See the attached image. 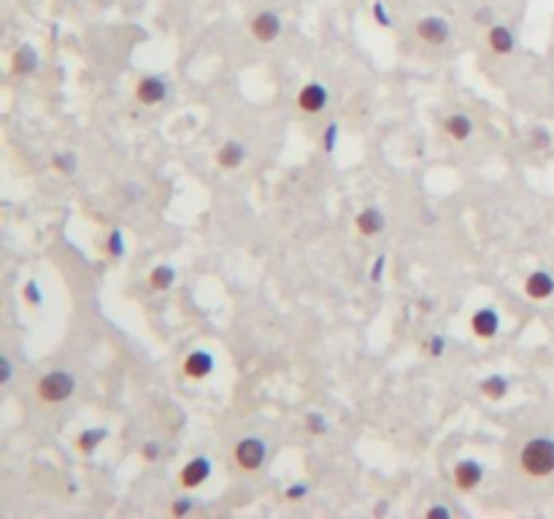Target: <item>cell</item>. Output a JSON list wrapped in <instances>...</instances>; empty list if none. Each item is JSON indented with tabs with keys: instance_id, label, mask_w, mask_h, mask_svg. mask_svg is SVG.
I'll list each match as a JSON object with an SVG mask.
<instances>
[{
	"instance_id": "1",
	"label": "cell",
	"mask_w": 554,
	"mask_h": 519,
	"mask_svg": "<svg viewBox=\"0 0 554 519\" xmlns=\"http://www.w3.org/2000/svg\"><path fill=\"white\" fill-rule=\"evenodd\" d=\"M519 468L530 478H546L554 474V438L549 435H535L524 441L519 452Z\"/></svg>"
},
{
	"instance_id": "2",
	"label": "cell",
	"mask_w": 554,
	"mask_h": 519,
	"mask_svg": "<svg viewBox=\"0 0 554 519\" xmlns=\"http://www.w3.org/2000/svg\"><path fill=\"white\" fill-rule=\"evenodd\" d=\"M73 392H76V376L71 371H65V368L43 373L38 379V384H36V397L46 406L65 403L68 397H73Z\"/></svg>"
},
{
	"instance_id": "3",
	"label": "cell",
	"mask_w": 554,
	"mask_h": 519,
	"mask_svg": "<svg viewBox=\"0 0 554 519\" xmlns=\"http://www.w3.org/2000/svg\"><path fill=\"white\" fill-rule=\"evenodd\" d=\"M233 463L244 471V474H257L265 468L268 463V443L257 435H246L233 446Z\"/></svg>"
},
{
	"instance_id": "4",
	"label": "cell",
	"mask_w": 554,
	"mask_h": 519,
	"mask_svg": "<svg viewBox=\"0 0 554 519\" xmlns=\"http://www.w3.org/2000/svg\"><path fill=\"white\" fill-rule=\"evenodd\" d=\"M417 36L427 46H443L452 38V25L438 14H427L417 22Z\"/></svg>"
},
{
	"instance_id": "5",
	"label": "cell",
	"mask_w": 554,
	"mask_h": 519,
	"mask_svg": "<svg viewBox=\"0 0 554 519\" xmlns=\"http://www.w3.org/2000/svg\"><path fill=\"white\" fill-rule=\"evenodd\" d=\"M211 471H213L211 460L206 454H198L189 463H184V468L178 471V484L184 489H198V487H203L211 478Z\"/></svg>"
},
{
	"instance_id": "6",
	"label": "cell",
	"mask_w": 554,
	"mask_h": 519,
	"mask_svg": "<svg viewBox=\"0 0 554 519\" xmlns=\"http://www.w3.org/2000/svg\"><path fill=\"white\" fill-rule=\"evenodd\" d=\"M249 30L257 43H273L281 36V16L276 11H259L252 16Z\"/></svg>"
},
{
	"instance_id": "7",
	"label": "cell",
	"mask_w": 554,
	"mask_h": 519,
	"mask_svg": "<svg viewBox=\"0 0 554 519\" xmlns=\"http://www.w3.org/2000/svg\"><path fill=\"white\" fill-rule=\"evenodd\" d=\"M327 103H330V89L322 84V82H308V84L298 92V108L303 114H308V117L325 111Z\"/></svg>"
},
{
	"instance_id": "8",
	"label": "cell",
	"mask_w": 554,
	"mask_h": 519,
	"mask_svg": "<svg viewBox=\"0 0 554 519\" xmlns=\"http://www.w3.org/2000/svg\"><path fill=\"white\" fill-rule=\"evenodd\" d=\"M213 368H216V357H213L209 349H195V351H189V354L184 357V365H181L184 376L192 379V382L209 379L213 373Z\"/></svg>"
},
{
	"instance_id": "9",
	"label": "cell",
	"mask_w": 554,
	"mask_h": 519,
	"mask_svg": "<svg viewBox=\"0 0 554 519\" xmlns=\"http://www.w3.org/2000/svg\"><path fill=\"white\" fill-rule=\"evenodd\" d=\"M470 333L478 338V341H492L498 333H500V314L489 305L478 308L473 316H470Z\"/></svg>"
},
{
	"instance_id": "10",
	"label": "cell",
	"mask_w": 554,
	"mask_h": 519,
	"mask_svg": "<svg viewBox=\"0 0 554 519\" xmlns=\"http://www.w3.org/2000/svg\"><path fill=\"white\" fill-rule=\"evenodd\" d=\"M168 97V82L163 76H143L135 84V100L141 106H160Z\"/></svg>"
},
{
	"instance_id": "11",
	"label": "cell",
	"mask_w": 554,
	"mask_h": 519,
	"mask_svg": "<svg viewBox=\"0 0 554 519\" xmlns=\"http://www.w3.org/2000/svg\"><path fill=\"white\" fill-rule=\"evenodd\" d=\"M454 487L460 489V492H473L481 481H484V465L478 463V460H473V457H465V460H460L457 465H454Z\"/></svg>"
},
{
	"instance_id": "12",
	"label": "cell",
	"mask_w": 554,
	"mask_h": 519,
	"mask_svg": "<svg viewBox=\"0 0 554 519\" xmlns=\"http://www.w3.org/2000/svg\"><path fill=\"white\" fill-rule=\"evenodd\" d=\"M41 68V54L36 46L30 43H22L14 54H11V76H33L36 71Z\"/></svg>"
},
{
	"instance_id": "13",
	"label": "cell",
	"mask_w": 554,
	"mask_h": 519,
	"mask_svg": "<svg viewBox=\"0 0 554 519\" xmlns=\"http://www.w3.org/2000/svg\"><path fill=\"white\" fill-rule=\"evenodd\" d=\"M524 295L530 301H549L554 295V276L546 270H533L524 279Z\"/></svg>"
},
{
	"instance_id": "14",
	"label": "cell",
	"mask_w": 554,
	"mask_h": 519,
	"mask_svg": "<svg viewBox=\"0 0 554 519\" xmlns=\"http://www.w3.org/2000/svg\"><path fill=\"white\" fill-rule=\"evenodd\" d=\"M487 43H489V51L498 54V57H506V54H511L513 49H516V38H513L511 27H509V25H500V22L489 25V30H487Z\"/></svg>"
},
{
	"instance_id": "15",
	"label": "cell",
	"mask_w": 554,
	"mask_h": 519,
	"mask_svg": "<svg viewBox=\"0 0 554 519\" xmlns=\"http://www.w3.org/2000/svg\"><path fill=\"white\" fill-rule=\"evenodd\" d=\"M354 227H357V233L360 235H365V238H373V235H379L386 230V216H384L382 209H376V206H368V209H362L357 219H354Z\"/></svg>"
},
{
	"instance_id": "16",
	"label": "cell",
	"mask_w": 554,
	"mask_h": 519,
	"mask_svg": "<svg viewBox=\"0 0 554 519\" xmlns=\"http://www.w3.org/2000/svg\"><path fill=\"white\" fill-rule=\"evenodd\" d=\"M213 160H216V165H219L222 171H235V168H241L244 160H246V146L238 143V141H224V143L216 149Z\"/></svg>"
},
{
	"instance_id": "17",
	"label": "cell",
	"mask_w": 554,
	"mask_h": 519,
	"mask_svg": "<svg viewBox=\"0 0 554 519\" xmlns=\"http://www.w3.org/2000/svg\"><path fill=\"white\" fill-rule=\"evenodd\" d=\"M473 119H470L468 114H463V111H454V114H449L446 119H443V132L449 135V138H454V141H468L470 135H473Z\"/></svg>"
},
{
	"instance_id": "18",
	"label": "cell",
	"mask_w": 554,
	"mask_h": 519,
	"mask_svg": "<svg viewBox=\"0 0 554 519\" xmlns=\"http://www.w3.org/2000/svg\"><path fill=\"white\" fill-rule=\"evenodd\" d=\"M108 438V428H89V430H82L79 438H76V449L82 454H95L97 446Z\"/></svg>"
},
{
	"instance_id": "19",
	"label": "cell",
	"mask_w": 554,
	"mask_h": 519,
	"mask_svg": "<svg viewBox=\"0 0 554 519\" xmlns=\"http://www.w3.org/2000/svg\"><path fill=\"white\" fill-rule=\"evenodd\" d=\"M146 281H149L152 290L165 292V290H171L173 284H176V268H173V265H165V262H163V265H154Z\"/></svg>"
},
{
	"instance_id": "20",
	"label": "cell",
	"mask_w": 554,
	"mask_h": 519,
	"mask_svg": "<svg viewBox=\"0 0 554 519\" xmlns=\"http://www.w3.org/2000/svg\"><path fill=\"white\" fill-rule=\"evenodd\" d=\"M478 389H481V395H484L487 400H503V397L509 395V379L500 376V373H492V376L481 379Z\"/></svg>"
},
{
	"instance_id": "21",
	"label": "cell",
	"mask_w": 554,
	"mask_h": 519,
	"mask_svg": "<svg viewBox=\"0 0 554 519\" xmlns=\"http://www.w3.org/2000/svg\"><path fill=\"white\" fill-rule=\"evenodd\" d=\"M51 168L57 173H62V176H73V173L79 171V157H76V152H54Z\"/></svg>"
},
{
	"instance_id": "22",
	"label": "cell",
	"mask_w": 554,
	"mask_h": 519,
	"mask_svg": "<svg viewBox=\"0 0 554 519\" xmlns=\"http://www.w3.org/2000/svg\"><path fill=\"white\" fill-rule=\"evenodd\" d=\"M106 255L111 260H122L125 257V233L119 227H114L106 238Z\"/></svg>"
},
{
	"instance_id": "23",
	"label": "cell",
	"mask_w": 554,
	"mask_h": 519,
	"mask_svg": "<svg viewBox=\"0 0 554 519\" xmlns=\"http://www.w3.org/2000/svg\"><path fill=\"white\" fill-rule=\"evenodd\" d=\"M530 146L535 152H546L552 146V130L549 128H533L530 130Z\"/></svg>"
},
{
	"instance_id": "24",
	"label": "cell",
	"mask_w": 554,
	"mask_h": 519,
	"mask_svg": "<svg viewBox=\"0 0 554 519\" xmlns=\"http://www.w3.org/2000/svg\"><path fill=\"white\" fill-rule=\"evenodd\" d=\"M305 430L311 432V435H325V432L330 430V425H327L325 414H319V411H308V414H305Z\"/></svg>"
},
{
	"instance_id": "25",
	"label": "cell",
	"mask_w": 554,
	"mask_h": 519,
	"mask_svg": "<svg viewBox=\"0 0 554 519\" xmlns=\"http://www.w3.org/2000/svg\"><path fill=\"white\" fill-rule=\"evenodd\" d=\"M338 132H341V125H338V122H330V125L325 128V132H322V152H325V154H333V152H336Z\"/></svg>"
},
{
	"instance_id": "26",
	"label": "cell",
	"mask_w": 554,
	"mask_h": 519,
	"mask_svg": "<svg viewBox=\"0 0 554 519\" xmlns=\"http://www.w3.org/2000/svg\"><path fill=\"white\" fill-rule=\"evenodd\" d=\"M22 298H25L27 305H33V308H38V305L43 303V292H41V287H38L36 279L25 281V287H22Z\"/></svg>"
},
{
	"instance_id": "27",
	"label": "cell",
	"mask_w": 554,
	"mask_h": 519,
	"mask_svg": "<svg viewBox=\"0 0 554 519\" xmlns=\"http://www.w3.org/2000/svg\"><path fill=\"white\" fill-rule=\"evenodd\" d=\"M195 511V498H176L171 503V517L173 519H184V517H189Z\"/></svg>"
},
{
	"instance_id": "28",
	"label": "cell",
	"mask_w": 554,
	"mask_h": 519,
	"mask_svg": "<svg viewBox=\"0 0 554 519\" xmlns=\"http://www.w3.org/2000/svg\"><path fill=\"white\" fill-rule=\"evenodd\" d=\"M371 14H373V22L379 25V27H392L395 22H392V14L386 11V5H384V0H376L373 5H371Z\"/></svg>"
},
{
	"instance_id": "29",
	"label": "cell",
	"mask_w": 554,
	"mask_h": 519,
	"mask_svg": "<svg viewBox=\"0 0 554 519\" xmlns=\"http://www.w3.org/2000/svg\"><path fill=\"white\" fill-rule=\"evenodd\" d=\"M422 346H425L427 357L438 360V357H443V351H446V338H443V336H432V338H427Z\"/></svg>"
},
{
	"instance_id": "30",
	"label": "cell",
	"mask_w": 554,
	"mask_h": 519,
	"mask_svg": "<svg viewBox=\"0 0 554 519\" xmlns=\"http://www.w3.org/2000/svg\"><path fill=\"white\" fill-rule=\"evenodd\" d=\"M305 495H308V484L305 481H295V484H290L284 489V500H290V503H300Z\"/></svg>"
},
{
	"instance_id": "31",
	"label": "cell",
	"mask_w": 554,
	"mask_h": 519,
	"mask_svg": "<svg viewBox=\"0 0 554 519\" xmlns=\"http://www.w3.org/2000/svg\"><path fill=\"white\" fill-rule=\"evenodd\" d=\"M160 452H163V446H160L157 441H146V443L141 446V460H143V463H157V460H160Z\"/></svg>"
},
{
	"instance_id": "32",
	"label": "cell",
	"mask_w": 554,
	"mask_h": 519,
	"mask_svg": "<svg viewBox=\"0 0 554 519\" xmlns=\"http://www.w3.org/2000/svg\"><path fill=\"white\" fill-rule=\"evenodd\" d=\"M473 22H476V25H487V27L495 25V14H492V8H489V5L476 8V11H473Z\"/></svg>"
},
{
	"instance_id": "33",
	"label": "cell",
	"mask_w": 554,
	"mask_h": 519,
	"mask_svg": "<svg viewBox=\"0 0 554 519\" xmlns=\"http://www.w3.org/2000/svg\"><path fill=\"white\" fill-rule=\"evenodd\" d=\"M11 379H14V365H11V360L3 354V357H0V384L8 387Z\"/></svg>"
},
{
	"instance_id": "34",
	"label": "cell",
	"mask_w": 554,
	"mask_h": 519,
	"mask_svg": "<svg viewBox=\"0 0 554 519\" xmlns=\"http://www.w3.org/2000/svg\"><path fill=\"white\" fill-rule=\"evenodd\" d=\"M122 198H125V203H138V200H143V187L128 184V187L122 189Z\"/></svg>"
},
{
	"instance_id": "35",
	"label": "cell",
	"mask_w": 554,
	"mask_h": 519,
	"mask_svg": "<svg viewBox=\"0 0 554 519\" xmlns=\"http://www.w3.org/2000/svg\"><path fill=\"white\" fill-rule=\"evenodd\" d=\"M384 268H386V255H379V257L373 260V268H371V281H382L384 279Z\"/></svg>"
},
{
	"instance_id": "36",
	"label": "cell",
	"mask_w": 554,
	"mask_h": 519,
	"mask_svg": "<svg viewBox=\"0 0 554 519\" xmlns=\"http://www.w3.org/2000/svg\"><path fill=\"white\" fill-rule=\"evenodd\" d=\"M452 509H446V506H430L425 511V519H452Z\"/></svg>"
},
{
	"instance_id": "37",
	"label": "cell",
	"mask_w": 554,
	"mask_h": 519,
	"mask_svg": "<svg viewBox=\"0 0 554 519\" xmlns=\"http://www.w3.org/2000/svg\"><path fill=\"white\" fill-rule=\"evenodd\" d=\"M386 509H389V503H386V500H382V503L376 506V517H382V514H386Z\"/></svg>"
}]
</instances>
